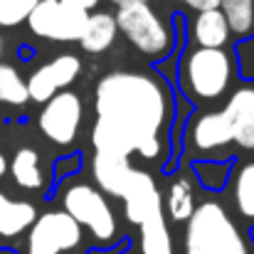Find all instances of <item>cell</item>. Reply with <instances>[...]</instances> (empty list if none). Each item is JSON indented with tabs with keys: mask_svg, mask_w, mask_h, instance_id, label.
<instances>
[{
	"mask_svg": "<svg viewBox=\"0 0 254 254\" xmlns=\"http://www.w3.org/2000/svg\"><path fill=\"white\" fill-rule=\"evenodd\" d=\"M109 2H114L116 7H124V5H128V2H141V0H109Z\"/></svg>",
	"mask_w": 254,
	"mask_h": 254,
	"instance_id": "obj_28",
	"label": "cell"
},
{
	"mask_svg": "<svg viewBox=\"0 0 254 254\" xmlns=\"http://www.w3.org/2000/svg\"><path fill=\"white\" fill-rule=\"evenodd\" d=\"M62 210L89 232L99 250L114 247L119 240V222L106 195L89 183H72L62 190Z\"/></svg>",
	"mask_w": 254,
	"mask_h": 254,
	"instance_id": "obj_4",
	"label": "cell"
},
{
	"mask_svg": "<svg viewBox=\"0 0 254 254\" xmlns=\"http://www.w3.org/2000/svg\"><path fill=\"white\" fill-rule=\"evenodd\" d=\"M2 52H5V40H2V35H0V57H2Z\"/></svg>",
	"mask_w": 254,
	"mask_h": 254,
	"instance_id": "obj_30",
	"label": "cell"
},
{
	"mask_svg": "<svg viewBox=\"0 0 254 254\" xmlns=\"http://www.w3.org/2000/svg\"><path fill=\"white\" fill-rule=\"evenodd\" d=\"M119 27H116V17L111 12H89L84 22V30L79 35V45L89 55H101L106 52L114 42H116Z\"/></svg>",
	"mask_w": 254,
	"mask_h": 254,
	"instance_id": "obj_14",
	"label": "cell"
},
{
	"mask_svg": "<svg viewBox=\"0 0 254 254\" xmlns=\"http://www.w3.org/2000/svg\"><path fill=\"white\" fill-rule=\"evenodd\" d=\"M5 173H7V158H5V156H2V151H0V178H2Z\"/></svg>",
	"mask_w": 254,
	"mask_h": 254,
	"instance_id": "obj_27",
	"label": "cell"
},
{
	"mask_svg": "<svg viewBox=\"0 0 254 254\" xmlns=\"http://www.w3.org/2000/svg\"><path fill=\"white\" fill-rule=\"evenodd\" d=\"M190 10L205 12V10H220V0H183Z\"/></svg>",
	"mask_w": 254,
	"mask_h": 254,
	"instance_id": "obj_24",
	"label": "cell"
},
{
	"mask_svg": "<svg viewBox=\"0 0 254 254\" xmlns=\"http://www.w3.org/2000/svg\"><path fill=\"white\" fill-rule=\"evenodd\" d=\"M195 175L205 188L220 190L227 183V166L217 161H202V163H195Z\"/></svg>",
	"mask_w": 254,
	"mask_h": 254,
	"instance_id": "obj_23",
	"label": "cell"
},
{
	"mask_svg": "<svg viewBox=\"0 0 254 254\" xmlns=\"http://www.w3.org/2000/svg\"><path fill=\"white\" fill-rule=\"evenodd\" d=\"M10 173H12V180L25 188V190H42L45 188V170L40 163V153L30 146L25 148H17L12 161H10Z\"/></svg>",
	"mask_w": 254,
	"mask_h": 254,
	"instance_id": "obj_17",
	"label": "cell"
},
{
	"mask_svg": "<svg viewBox=\"0 0 254 254\" xmlns=\"http://www.w3.org/2000/svg\"><path fill=\"white\" fill-rule=\"evenodd\" d=\"M235 2H247V0H220V5H235Z\"/></svg>",
	"mask_w": 254,
	"mask_h": 254,
	"instance_id": "obj_29",
	"label": "cell"
},
{
	"mask_svg": "<svg viewBox=\"0 0 254 254\" xmlns=\"http://www.w3.org/2000/svg\"><path fill=\"white\" fill-rule=\"evenodd\" d=\"M128 170H131L128 158H121V156L94 153V158H91V175H94L96 188L111 197H121Z\"/></svg>",
	"mask_w": 254,
	"mask_h": 254,
	"instance_id": "obj_13",
	"label": "cell"
},
{
	"mask_svg": "<svg viewBox=\"0 0 254 254\" xmlns=\"http://www.w3.org/2000/svg\"><path fill=\"white\" fill-rule=\"evenodd\" d=\"M141 254H173V240L163 210L151 212L141 225Z\"/></svg>",
	"mask_w": 254,
	"mask_h": 254,
	"instance_id": "obj_18",
	"label": "cell"
},
{
	"mask_svg": "<svg viewBox=\"0 0 254 254\" xmlns=\"http://www.w3.org/2000/svg\"><path fill=\"white\" fill-rule=\"evenodd\" d=\"M114 17H116L119 32L141 55H146L151 60H163L173 50V30L146 0L128 2V5L119 7V12Z\"/></svg>",
	"mask_w": 254,
	"mask_h": 254,
	"instance_id": "obj_5",
	"label": "cell"
},
{
	"mask_svg": "<svg viewBox=\"0 0 254 254\" xmlns=\"http://www.w3.org/2000/svg\"><path fill=\"white\" fill-rule=\"evenodd\" d=\"M232 200L237 212L254 222V161H245L232 178Z\"/></svg>",
	"mask_w": 254,
	"mask_h": 254,
	"instance_id": "obj_20",
	"label": "cell"
},
{
	"mask_svg": "<svg viewBox=\"0 0 254 254\" xmlns=\"http://www.w3.org/2000/svg\"><path fill=\"white\" fill-rule=\"evenodd\" d=\"M96 124L91 128L94 153L146 161L163 156V133L170 116L168 86L146 72H109L94 89Z\"/></svg>",
	"mask_w": 254,
	"mask_h": 254,
	"instance_id": "obj_1",
	"label": "cell"
},
{
	"mask_svg": "<svg viewBox=\"0 0 254 254\" xmlns=\"http://www.w3.org/2000/svg\"><path fill=\"white\" fill-rule=\"evenodd\" d=\"M121 200H124V215L131 225H141L151 212L163 210V195L153 175L141 168H133V166L128 170Z\"/></svg>",
	"mask_w": 254,
	"mask_h": 254,
	"instance_id": "obj_10",
	"label": "cell"
},
{
	"mask_svg": "<svg viewBox=\"0 0 254 254\" xmlns=\"http://www.w3.org/2000/svg\"><path fill=\"white\" fill-rule=\"evenodd\" d=\"M126 254H131V252H126Z\"/></svg>",
	"mask_w": 254,
	"mask_h": 254,
	"instance_id": "obj_31",
	"label": "cell"
},
{
	"mask_svg": "<svg viewBox=\"0 0 254 254\" xmlns=\"http://www.w3.org/2000/svg\"><path fill=\"white\" fill-rule=\"evenodd\" d=\"M183 254H254V245L217 200H202L185 222Z\"/></svg>",
	"mask_w": 254,
	"mask_h": 254,
	"instance_id": "obj_2",
	"label": "cell"
},
{
	"mask_svg": "<svg viewBox=\"0 0 254 254\" xmlns=\"http://www.w3.org/2000/svg\"><path fill=\"white\" fill-rule=\"evenodd\" d=\"M62 2H67V5H72V7H79V10H84V12H91V10L99 5V0H62Z\"/></svg>",
	"mask_w": 254,
	"mask_h": 254,
	"instance_id": "obj_26",
	"label": "cell"
},
{
	"mask_svg": "<svg viewBox=\"0 0 254 254\" xmlns=\"http://www.w3.org/2000/svg\"><path fill=\"white\" fill-rule=\"evenodd\" d=\"M192 37H195L197 47L222 50L230 42V27H227V20H225L222 10L197 12L195 20H192Z\"/></svg>",
	"mask_w": 254,
	"mask_h": 254,
	"instance_id": "obj_16",
	"label": "cell"
},
{
	"mask_svg": "<svg viewBox=\"0 0 254 254\" xmlns=\"http://www.w3.org/2000/svg\"><path fill=\"white\" fill-rule=\"evenodd\" d=\"M225 114L232 126V143L254 151V89L240 86L225 104Z\"/></svg>",
	"mask_w": 254,
	"mask_h": 254,
	"instance_id": "obj_11",
	"label": "cell"
},
{
	"mask_svg": "<svg viewBox=\"0 0 254 254\" xmlns=\"http://www.w3.org/2000/svg\"><path fill=\"white\" fill-rule=\"evenodd\" d=\"M37 217V207L27 200H10L0 192V237H20Z\"/></svg>",
	"mask_w": 254,
	"mask_h": 254,
	"instance_id": "obj_15",
	"label": "cell"
},
{
	"mask_svg": "<svg viewBox=\"0 0 254 254\" xmlns=\"http://www.w3.org/2000/svg\"><path fill=\"white\" fill-rule=\"evenodd\" d=\"M84 121V104L77 91H57L50 101L42 104V111L37 116V126L42 136L57 146H69L77 141L79 128Z\"/></svg>",
	"mask_w": 254,
	"mask_h": 254,
	"instance_id": "obj_8",
	"label": "cell"
},
{
	"mask_svg": "<svg viewBox=\"0 0 254 254\" xmlns=\"http://www.w3.org/2000/svg\"><path fill=\"white\" fill-rule=\"evenodd\" d=\"M79 74H82V60L77 55H60V57L50 60L47 64L37 67L30 74V79H25L27 99L45 104L57 91H64Z\"/></svg>",
	"mask_w": 254,
	"mask_h": 254,
	"instance_id": "obj_9",
	"label": "cell"
},
{
	"mask_svg": "<svg viewBox=\"0 0 254 254\" xmlns=\"http://www.w3.org/2000/svg\"><path fill=\"white\" fill-rule=\"evenodd\" d=\"M84 10L72 7L62 0H37L27 15V27L32 35L52 42H79V35L86 22Z\"/></svg>",
	"mask_w": 254,
	"mask_h": 254,
	"instance_id": "obj_7",
	"label": "cell"
},
{
	"mask_svg": "<svg viewBox=\"0 0 254 254\" xmlns=\"http://www.w3.org/2000/svg\"><path fill=\"white\" fill-rule=\"evenodd\" d=\"M27 86L25 79L20 77V72L12 64L0 62V104H10V106H22L27 104Z\"/></svg>",
	"mask_w": 254,
	"mask_h": 254,
	"instance_id": "obj_21",
	"label": "cell"
},
{
	"mask_svg": "<svg viewBox=\"0 0 254 254\" xmlns=\"http://www.w3.org/2000/svg\"><path fill=\"white\" fill-rule=\"evenodd\" d=\"M62 161H64V166H57V175H60V178H67L69 173H74V170L79 168V163H82L77 153H74V156H67V158H62Z\"/></svg>",
	"mask_w": 254,
	"mask_h": 254,
	"instance_id": "obj_25",
	"label": "cell"
},
{
	"mask_svg": "<svg viewBox=\"0 0 254 254\" xmlns=\"http://www.w3.org/2000/svg\"><path fill=\"white\" fill-rule=\"evenodd\" d=\"M195 207H197V202H195L192 183L188 178H175L163 197V212L173 222H188L190 215L195 212Z\"/></svg>",
	"mask_w": 254,
	"mask_h": 254,
	"instance_id": "obj_19",
	"label": "cell"
},
{
	"mask_svg": "<svg viewBox=\"0 0 254 254\" xmlns=\"http://www.w3.org/2000/svg\"><path fill=\"white\" fill-rule=\"evenodd\" d=\"M25 254H89L84 250V230L64 210H47L30 225Z\"/></svg>",
	"mask_w": 254,
	"mask_h": 254,
	"instance_id": "obj_6",
	"label": "cell"
},
{
	"mask_svg": "<svg viewBox=\"0 0 254 254\" xmlns=\"http://www.w3.org/2000/svg\"><path fill=\"white\" fill-rule=\"evenodd\" d=\"M37 0H0V27H17L27 20Z\"/></svg>",
	"mask_w": 254,
	"mask_h": 254,
	"instance_id": "obj_22",
	"label": "cell"
},
{
	"mask_svg": "<svg viewBox=\"0 0 254 254\" xmlns=\"http://www.w3.org/2000/svg\"><path fill=\"white\" fill-rule=\"evenodd\" d=\"M235 77V60L222 50L195 47L183 55L180 84L195 101H217L227 94Z\"/></svg>",
	"mask_w": 254,
	"mask_h": 254,
	"instance_id": "obj_3",
	"label": "cell"
},
{
	"mask_svg": "<svg viewBox=\"0 0 254 254\" xmlns=\"http://www.w3.org/2000/svg\"><path fill=\"white\" fill-rule=\"evenodd\" d=\"M190 141L197 151H217V148L232 143V126H230L225 109L207 111V114L197 116L192 124V131H190Z\"/></svg>",
	"mask_w": 254,
	"mask_h": 254,
	"instance_id": "obj_12",
	"label": "cell"
}]
</instances>
